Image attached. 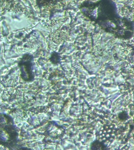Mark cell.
I'll use <instances>...</instances> for the list:
<instances>
[{"mask_svg":"<svg viewBox=\"0 0 134 150\" xmlns=\"http://www.w3.org/2000/svg\"><path fill=\"white\" fill-rule=\"evenodd\" d=\"M33 62V56L26 54L23 56L20 63L21 77L26 82L32 81L34 79L32 70Z\"/></svg>","mask_w":134,"mask_h":150,"instance_id":"cell-1","label":"cell"},{"mask_svg":"<svg viewBox=\"0 0 134 150\" xmlns=\"http://www.w3.org/2000/svg\"><path fill=\"white\" fill-rule=\"evenodd\" d=\"M9 118L0 119V142L4 143L9 141V142L15 139L16 137V132L11 124Z\"/></svg>","mask_w":134,"mask_h":150,"instance_id":"cell-2","label":"cell"},{"mask_svg":"<svg viewBox=\"0 0 134 150\" xmlns=\"http://www.w3.org/2000/svg\"><path fill=\"white\" fill-rule=\"evenodd\" d=\"M90 149L91 150H105L107 146L103 143L98 140H95L91 144Z\"/></svg>","mask_w":134,"mask_h":150,"instance_id":"cell-3","label":"cell"},{"mask_svg":"<svg viewBox=\"0 0 134 150\" xmlns=\"http://www.w3.org/2000/svg\"><path fill=\"white\" fill-rule=\"evenodd\" d=\"M128 115L127 112L125 111H122L119 114L118 118L120 120L123 121L125 120L128 118Z\"/></svg>","mask_w":134,"mask_h":150,"instance_id":"cell-4","label":"cell"}]
</instances>
